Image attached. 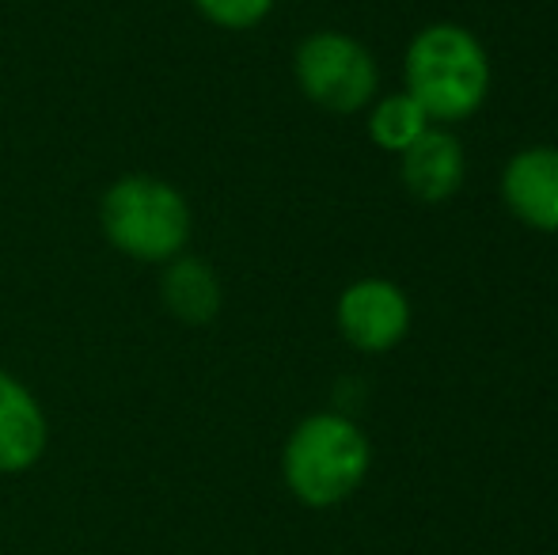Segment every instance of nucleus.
Listing matches in <instances>:
<instances>
[{
    "label": "nucleus",
    "instance_id": "11",
    "mask_svg": "<svg viewBox=\"0 0 558 555\" xmlns=\"http://www.w3.org/2000/svg\"><path fill=\"white\" fill-rule=\"evenodd\" d=\"M194 12L221 31H251L274 12L278 0H191Z\"/></svg>",
    "mask_w": 558,
    "mask_h": 555
},
{
    "label": "nucleus",
    "instance_id": "2",
    "mask_svg": "<svg viewBox=\"0 0 558 555\" xmlns=\"http://www.w3.org/2000/svg\"><path fill=\"white\" fill-rule=\"evenodd\" d=\"M373 445L365 430L342 411H316L301 419L281 449V480L296 503L331 510L365 483Z\"/></svg>",
    "mask_w": 558,
    "mask_h": 555
},
{
    "label": "nucleus",
    "instance_id": "5",
    "mask_svg": "<svg viewBox=\"0 0 558 555\" xmlns=\"http://www.w3.org/2000/svg\"><path fill=\"white\" fill-rule=\"evenodd\" d=\"M338 335L361 354H388L411 335L414 309L403 286L388 278H357L338 293Z\"/></svg>",
    "mask_w": 558,
    "mask_h": 555
},
{
    "label": "nucleus",
    "instance_id": "8",
    "mask_svg": "<svg viewBox=\"0 0 558 555\" xmlns=\"http://www.w3.org/2000/svg\"><path fill=\"white\" fill-rule=\"evenodd\" d=\"M50 422L43 403L15 373L0 370V475H20L43 460Z\"/></svg>",
    "mask_w": 558,
    "mask_h": 555
},
{
    "label": "nucleus",
    "instance_id": "7",
    "mask_svg": "<svg viewBox=\"0 0 558 555\" xmlns=\"http://www.w3.org/2000/svg\"><path fill=\"white\" fill-rule=\"evenodd\" d=\"M463 176H468V153L448 126H429L407 153H399V179L407 194L426 206L452 198L463 186Z\"/></svg>",
    "mask_w": 558,
    "mask_h": 555
},
{
    "label": "nucleus",
    "instance_id": "1",
    "mask_svg": "<svg viewBox=\"0 0 558 555\" xmlns=\"http://www.w3.org/2000/svg\"><path fill=\"white\" fill-rule=\"evenodd\" d=\"M490 81V53L460 23H429L403 53V92L434 126H456L483 111Z\"/></svg>",
    "mask_w": 558,
    "mask_h": 555
},
{
    "label": "nucleus",
    "instance_id": "6",
    "mask_svg": "<svg viewBox=\"0 0 558 555\" xmlns=\"http://www.w3.org/2000/svg\"><path fill=\"white\" fill-rule=\"evenodd\" d=\"M501 202L532 232H558V145H524L501 168Z\"/></svg>",
    "mask_w": 558,
    "mask_h": 555
},
{
    "label": "nucleus",
    "instance_id": "4",
    "mask_svg": "<svg viewBox=\"0 0 558 555\" xmlns=\"http://www.w3.org/2000/svg\"><path fill=\"white\" fill-rule=\"evenodd\" d=\"M293 81L308 104L331 114L368 111L380 96V65L361 38L345 31H312L293 53Z\"/></svg>",
    "mask_w": 558,
    "mask_h": 555
},
{
    "label": "nucleus",
    "instance_id": "10",
    "mask_svg": "<svg viewBox=\"0 0 558 555\" xmlns=\"http://www.w3.org/2000/svg\"><path fill=\"white\" fill-rule=\"evenodd\" d=\"M365 122H368V141H373L376 148H384V153H396V156L407 153L414 141L434 126V122H429V114L422 111V107L414 104L403 88L376 96L373 104H368V119Z\"/></svg>",
    "mask_w": 558,
    "mask_h": 555
},
{
    "label": "nucleus",
    "instance_id": "9",
    "mask_svg": "<svg viewBox=\"0 0 558 555\" xmlns=\"http://www.w3.org/2000/svg\"><path fill=\"white\" fill-rule=\"evenodd\" d=\"M160 301L179 324L186 327H206L209 319H217L225 304V289L217 270L209 267L202 255H175L171 263H163L160 270Z\"/></svg>",
    "mask_w": 558,
    "mask_h": 555
},
{
    "label": "nucleus",
    "instance_id": "3",
    "mask_svg": "<svg viewBox=\"0 0 558 555\" xmlns=\"http://www.w3.org/2000/svg\"><path fill=\"white\" fill-rule=\"evenodd\" d=\"M99 229L118 255L163 267L186 252L194 214L175 183L148 171L118 176L99 198Z\"/></svg>",
    "mask_w": 558,
    "mask_h": 555
}]
</instances>
